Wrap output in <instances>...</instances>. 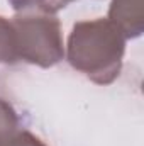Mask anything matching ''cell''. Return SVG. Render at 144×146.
Here are the masks:
<instances>
[{
    "instance_id": "cell-1",
    "label": "cell",
    "mask_w": 144,
    "mask_h": 146,
    "mask_svg": "<svg viewBox=\"0 0 144 146\" xmlns=\"http://www.w3.org/2000/svg\"><path fill=\"white\" fill-rule=\"evenodd\" d=\"M124 54L122 33L110 22L97 19L73 26L68 39V61L97 83H110L120 70Z\"/></svg>"
},
{
    "instance_id": "cell-2",
    "label": "cell",
    "mask_w": 144,
    "mask_h": 146,
    "mask_svg": "<svg viewBox=\"0 0 144 146\" xmlns=\"http://www.w3.org/2000/svg\"><path fill=\"white\" fill-rule=\"evenodd\" d=\"M19 60L39 66L56 65L63 54V39L59 22L46 15H22L12 21Z\"/></svg>"
},
{
    "instance_id": "cell-3",
    "label": "cell",
    "mask_w": 144,
    "mask_h": 146,
    "mask_svg": "<svg viewBox=\"0 0 144 146\" xmlns=\"http://www.w3.org/2000/svg\"><path fill=\"white\" fill-rule=\"evenodd\" d=\"M17 54V39L12 22L0 17V63H15Z\"/></svg>"
},
{
    "instance_id": "cell-4",
    "label": "cell",
    "mask_w": 144,
    "mask_h": 146,
    "mask_svg": "<svg viewBox=\"0 0 144 146\" xmlns=\"http://www.w3.org/2000/svg\"><path fill=\"white\" fill-rule=\"evenodd\" d=\"M71 0H10L12 7L15 10H39L46 14H53Z\"/></svg>"
},
{
    "instance_id": "cell-5",
    "label": "cell",
    "mask_w": 144,
    "mask_h": 146,
    "mask_svg": "<svg viewBox=\"0 0 144 146\" xmlns=\"http://www.w3.org/2000/svg\"><path fill=\"white\" fill-rule=\"evenodd\" d=\"M15 127H17V115L14 109L0 100V146L14 136Z\"/></svg>"
}]
</instances>
